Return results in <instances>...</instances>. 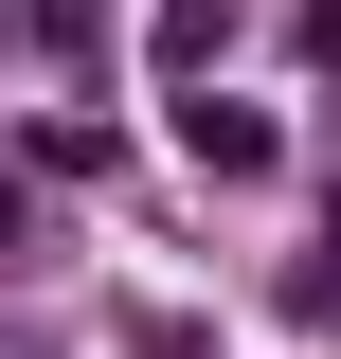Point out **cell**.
<instances>
[{"label": "cell", "mask_w": 341, "mask_h": 359, "mask_svg": "<svg viewBox=\"0 0 341 359\" xmlns=\"http://www.w3.org/2000/svg\"><path fill=\"white\" fill-rule=\"evenodd\" d=\"M180 162H198V180H269V162H288V126L234 108V90H180Z\"/></svg>", "instance_id": "6da1fadb"}, {"label": "cell", "mask_w": 341, "mask_h": 359, "mask_svg": "<svg viewBox=\"0 0 341 359\" xmlns=\"http://www.w3.org/2000/svg\"><path fill=\"white\" fill-rule=\"evenodd\" d=\"M144 54H162V72H215V54H234V0H162Z\"/></svg>", "instance_id": "7a4b0ae2"}, {"label": "cell", "mask_w": 341, "mask_h": 359, "mask_svg": "<svg viewBox=\"0 0 341 359\" xmlns=\"http://www.w3.org/2000/svg\"><path fill=\"white\" fill-rule=\"evenodd\" d=\"M288 306H305V323H323V306H341V233H323V252H305V269H288Z\"/></svg>", "instance_id": "3957f363"}, {"label": "cell", "mask_w": 341, "mask_h": 359, "mask_svg": "<svg viewBox=\"0 0 341 359\" xmlns=\"http://www.w3.org/2000/svg\"><path fill=\"white\" fill-rule=\"evenodd\" d=\"M144 359H198V341H180V323H144Z\"/></svg>", "instance_id": "277c9868"}]
</instances>
